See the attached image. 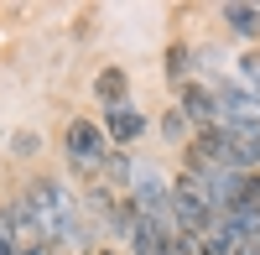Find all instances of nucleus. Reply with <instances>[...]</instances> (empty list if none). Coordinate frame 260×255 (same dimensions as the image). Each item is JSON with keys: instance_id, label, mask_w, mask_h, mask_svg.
Returning a JSON list of instances; mask_svg holds the SVG:
<instances>
[{"instance_id": "nucleus-1", "label": "nucleus", "mask_w": 260, "mask_h": 255, "mask_svg": "<svg viewBox=\"0 0 260 255\" xmlns=\"http://www.w3.org/2000/svg\"><path fill=\"white\" fill-rule=\"evenodd\" d=\"M21 198L31 203L37 229L47 235V245H52L57 255H83V250H89V219H83L78 198H73L57 177H37V182H26V193H21Z\"/></svg>"}, {"instance_id": "nucleus-2", "label": "nucleus", "mask_w": 260, "mask_h": 255, "mask_svg": "<svg viewBox=\"0 0 260 255\" xmlns=\"http://www.w3.org/2000/svg\"><path fill=\"white\" fill-rule=\"evenodd\" d=\"M130 214H136V224H151L156 235H177V219H172V187L161 182V172H151V167H141L136 177H130Z\"/></svg>"}, {"instance_id": "nucleus-3", "label": "nucleus", "mask_w": 260, "mask_h": 255, "mask_svg": "<svg viewBox=\"0 0 260 255\" xmlns=\"http://www.w3.org/2000/svg\"><path fill=\"white\" fill-rule=\"evenodd\" d=\"M62 151H68V167H73L78 177H99L115 146L104 141V131H99L94 120H73L68 136H62Z\"/></svg>"}, {"instance_id": "nucleus-4", "label": "nucleus", "mask_w": 260, "mask_h": 255, "mask_svg": "<svg viewBox=\"0 0 260 255\" xmlns=\"http://www.w3.org/2000/svg\"><path fill=\"white\" fill-rule=\"evenodd\" d=\"M172 219H177V235H187V240H198L203 224L213 219V198H208V187L192 172H182L172 182Z\"/></svg>"}, {"instance_id": "nucleus-5", "label": "nucleus", "mask_w": 260, "mask_h": 255, "mask_svg": "<svg viewBox=\"0 0 260 255\" xmlns=\"http://www.w3.org/2000/svg\"><path fill=\"white\" fill-rule=\"evenodd\" d=\"M0 219H6V240L16 255H52L47 235L37 229V214H31V203L26 198H16L11 208H0Z\"/></svg>"}, {"instance_id": "nucleus-6", "label": "nucleus", "mask_w": 260, "mask_h": 255, "mask_svg": "<svg viewBox=\"0 0 260 255\" xmlns=\"http://www.w3.org/2000/svg\"><path fill=\"white\" fill-rule=\"evenodd\" d=\"M141 131H146V115H141L130 99L104 110V141H110V146H120V151H125L130 141H141Z\"/></svg>"}, {"instance_id": "nucleus-7", "label": "nucleus", "mask_w": 260, "mask_h": 255, "mask_svg": "<svg viewBox=\"0 0 260 255\" xmlns=\"http://www.w3.org/2000/svg\"><path fill=\"white\" fill-rule=\"evenodd\" d=\"M182 120H192L203 136H213V125H219V104H213V94L203 89V83H187V89H182Z\"/></svg>"}, {"instance_id": "nucleus-8", "label": "nucleus", "mask_w": 260, "mask_h": 255, "mask_svg": "<svg viewBox=\"0 0 260 255\" xmlns=\"http://www.w3.org/2000/svg\"><path fill=\"white\" fill-rule=\"evenodd\" d=\"M94 94H99L104 110H110V104H125V73H120V68H104V73L94 78Z\"/></svg>"}, {"instance_id": "nucleus-9", "label": "nucleus", "mask_w": 260, "mask_h": 255, "mask_svg": "<svg viewBox=\"0 0 260 255\" xmlns=\"http://www.w3.org/2000/svg\"><path fill=\"white\" fill-rule=\"evenodd\" d=\"M224 21L240 37H260V6H224Z\"/></svg>"}, {"instance_id": "nucleus-10", "label": "nucleus", "mask_w": 260, "mask_h": 255, "mask_svg": "<svg viewBox=\"0 0 260 255\" xmlns=\"http://www.w3.org/2000/svg\"><path fill=\"white\" fill-rule=\"evenodd\" d=\"M240 89L255 94V104H260V52H245L240 57Z\"/></svg>"}, {"instance_id": "nucleus-11", "label": "nucleus", "mask_w": 260, "mask_h": 255, "mask_svg": "<svg viewBox=\"0 0 260 255\" xmlns=\"http://www.w3.org/2000/svg\"><path fill=\"white\" fill-rule=\"evenodd\" d=\"M104 172L115 177V187H130V177H136V172H130V156H125V151H110V162H104Z\"/></svg>"}, {"instance_id": "nucleus-12", "label": "nucleus", "mask_w": 260, "mask_h": 255, "mask_svg": "<svg viewBox=\"0 0 260 255\" xmlns=\"http://www.w3.org/2000/svg\"><path fill=\"white\" fill-rule=\"evenodd\" d=\"M167 73L172 78H187V47H172L167 52Z\"/></svg>"}, {"instance_id": "nucleus-13", "label": "nucleus", "mask_w": 260, "mask_h": 255, "mask_svg": "<svg viewBox=\"0 0 260 255\" xmlns=\"http://www.w3.org/2000/svg\"><path fill=\"white\" fill-rule=\"evenodd\" d=\"M0 255H16V250H11V240H6V219H0Z\"/></svg>"}]
</instances>
